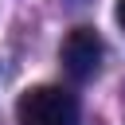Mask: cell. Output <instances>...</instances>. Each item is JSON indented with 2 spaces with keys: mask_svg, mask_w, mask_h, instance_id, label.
<instances>
[{
  "mask_svg": "<svg viewBox=\"0 0 125 125\" xmlns=\"http://www.w3.org/2000/svg\"><path fill=\"white\" fill-rule=\"evenodd\" d=\"M113 16H117V23H121V31H125V0H117V12H113Z\"/></svg>",
  "mask_w": 125,
  "mask_h": 125,
  "instance_id": "obj_3",
  "label": "cell"
},
{
  "mask_svg": "<svg viewBox=\"0 0 125 125\" xmlns=\"http://www.w3.org/2000/svg\"><path fill=\"white\" fill-rule=\"evenodd\" d=\"M20 125H78V98L62 86H31L16 102Z\"/></svg>",
  "mask_w": 125,
  "mask_h": 125,
  "instance_id": "obj_1",
  "label": "cell"
},
{
  "mask_svg": "<svg viewBox=\"0 0 125 125\" xmlns=\"http://www.w3.org/2000/svg\"><path fill=\"white\" fill-rule=\"evenodd\" d=\"M102 55H105V47H102V35H98L94 27H74V31L62 39V47H59L62 70H66L74 82H90V78L98 74V66H102Z\"/></svg>",
  "mask_w": 125,
  "mask_h": 125,
  "instance_id": "obj_2",
  "label": "cell"
}]
</instances>
